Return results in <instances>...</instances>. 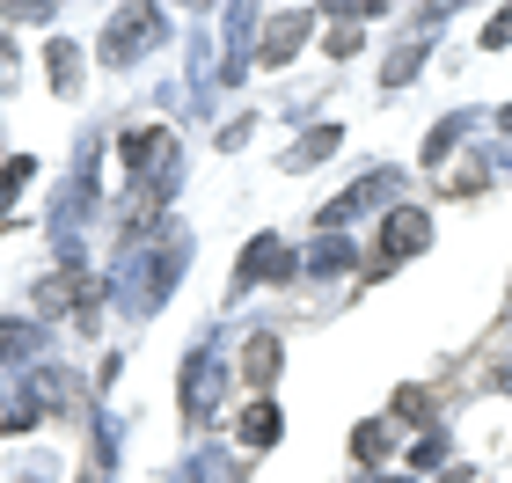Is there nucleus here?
<instances>
[{
  "instance_id": "f257e3e1",
  "label": "nucleus",
  "mask_w": 512,
  "mask_h": 483,
  "mask_svg": "<svg viewBox=\"0 0 512 483\" xmlns=\"http://www.w3.org/2000/svg\"><path fill=\"white\" fill-rule=\"evenodd\" d=\"M425 242H432V213L403 205V213H388V227H381V249H374V264H366V271H388L395 257H410V249H425Z\"/></svg>"
},
{
  "instance_id": "f03ea898",
  "label": "nucleus",
  "mask_w": 512,
  "mask_h": 483,
  "mask_svg": "<svg viewBox=\"0 0 512 483\" xmlns=\"http://www.w3.org/2000/svg\"><path fill=\"white\" fill-rule=\"evenodd\" d=\"M242 381L249 388H271L278 381V337H249L242 344Z\"/></svg>"
},
{
  "instance_id": "7ed1b4c3",
  "label": "nucleus",
  "mask_w": 512,
  "mask_h": 483,
  "mask_svg": "<svg viewBox=\"0 0 512 483\" xmlns=\"http://www.w3.org/2000/svg\"><path fill=\"white\" fill-rule=\"evenodd\" d=\"M242 440H249V447H271V440H278V410H271V403H249V410H242Z\"/></svg>"
},
{
  "instance_id": "20e7f679",
  "label": "nucleus",
  "mask_w": 512,
  "mask_h": 483,
  "mask_svg": "<svg viewBox=\"0 0 512 483\" xmlns=\"http://www.w3.org/2000/svg\"><path fill=\"white\" fill-rule=\"evenodd\" d=\"M300 37H308V15H286V22H278V30H271V44H264V66H278V59H286V52H293Z\"/></svg>"
},
{
  "instance_id": "39448f33",
  "label": "nucleus",
  "mask_w": 512,
  "mask_h": 483,
  "mask_svg": "<svg viewBox=\"0 0 512 483\" xmlns=\"http://www.w3.org/2000/svg\"><path fill=\"white\" fill-rule=\"evenodd\" d=\"M22 183H30V161H0V213L22 198Z\"/></svg>"
}]
</instances>
